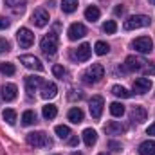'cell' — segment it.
Segmentation results:
<instances>
[{
    "label": "cell",
    "instance_id": "6da1fadb",
    "mask_svg": "<svg viewBox=\"0 0 155 155\" xmlns=\"http://www.w3.org/2000/svg\"><path fill=\"white\" fill-rule=\"evenodd\" d=\"M40 49L43 51L45 56H54L56 51H58V35L54 31L49 33V35H45L41 38V41H40Z\"/></svg>",
    "mask_w": 155,
    "mask_h": 155
},
{
    "label": "cell",
    "instance_id": "7a4b0ae2",
    "mask_svg": "<svg viewBox=\"0 0 155 155\" xmlns=\"http://www.w3.org/2000/svg\"><path fill=\"white\" fill-rule=\"evenodd\" d=\"M105 78V69H103V65H99V63H94L83 76V83H87V85H92V83H97V81H101Z\"/></svg>",
    "mask_w": 155,
    "mask_h": 155
},
{
    "label": "cell",
    "instance_id": "3957f363",
    "mask_svg": "<svg viewBox=\"0 0 155 155\" xmlns=\"http://www.w3.org/2000/svg\"><path fill=\"white\" fill-rule=\"evenodd\" d=\"M25 139H27V144H31L35 148H47L52 144V141L49 139V135L45 132H31V134H27Z\"/></svg>",
    "mask_w": 155,
    "mask_h": 155
},
{
    "label": "cell",
    "instance_id": "277c9868",
    "mask_svg": "<svg viewBox=\"0 0 155 155\" xmlns=\"http://www.w3.org/2000/svg\"><path fill=\"white\" fill-rule=\"evenodd\" d=\"M150 16H146V15H134V16H128L126 20H124V29L126 31H132V29H139V27H148L150 25Z\"/></svg>",
    "mask_w": 155,
    "mask_h": 155
},
{
    "label": "cell",
    "instance_id": "5b68a950",
    "mask_svg": "<svg viewBox=\"0 0 155 155\" xmlns=\"http://www.w3.org/2000/svg\"><path fill=\"white\" fill-rule=\"evenodd\" d=\"M103 107H105V99L101 96H92L90 103H88V108H90V116L94 119H99L103 114Z\"/></svg>",
    "mask_w": 155,
    "mask_h": 155
},
{
    "label": "cell",
    "instance_id": "8992f818",
    "mask_svg": "<svg viewBox=\"0 0 155 155\" xmlns=\"http://www.w3.org/2000/svg\"><path fill=\"white\" fill-rule=\"evenodd\" d=\"M90 54H92L90 45H88V43H81L76 51L71 52V58H72L74 61H87V60L90 58Z\"/></svg>",
    "mask_w": 155,
    "mask_h": 155
},
{
    "label": "cell",
    "instance_id": "52a82bcc",
    "mask_svg": "<svg viewBox=\"0 0 155 155\" xmlns=\"http://www.w3.org/2000/svg\"><path fill=\"white\" fill-rule=\"evenodd\" d=\"M16 40H18L20 47L27 49V47L33 45V41H35V35H33L27 27H22V29H18V33H16Z\"/></svg>",
    "mask_w": 155,
    "mask_h": 155
},
{
    "label": "cell",
    "instance_id": "ba28073f",
    "mask_svg": "<svg viewBox=\"0 0 155 155\" xmlns=\"http://www.w3.org/2000/svg\"><path fill=\"white\" fill-rule=\"evenodd\" d=\"M134 49L139 51V52H143V54L152 52V49H153V41H152L150 36H141V38L134 40Z\"/></svg>",
    "mask_w": 155,
    "mask_h": 155
},
{
    "label": "cell",
    "instance_id": "9c48e42d",
    "mask_svg": "<svg viewBox=\"0 0 155 155\" xmlns=\"http://www.w3.org/2000/svg\"><path fill=\"white\" fill-rule=\"evenodd\" d=\"M20 63H24V67H27V69H31V71H43V65H41V61H40L36 56H31V54H24V56H20Z\"/></svg>",
    "mask_w": 155,
    "mask_h": 155
},
{
    "label": "cell",
    "instance_id": "30bf717a",
    "mask_svg": "<svg viewBox=\"0 0 155 155\" xmlns=\"http://www.w3.org/2000/svg\"><path fill=\"white\" fill-rule=\"evenodd\" d=\"M144 63H146V61H144L143 58H139V56H128L126 61H124V69H126V71L139 72V71L144 69Z\"/></svg>",
    "mask_w": 155,
    "mask_h": 155
},
{
    "label": "cell",
    "instance_id": "8fae6325",
    "mask_svg": "<svg viewBox=\"0 0 155 155\" xmlns=\"http://www.w3.org/2000/svg\"><path fill=\"white\" fill-rule=\"evenodd\" d=\"M31 22L36 25V27H45L47 24H49V13L45 11V9H35V13H33V16H31Z\"/></svg>",
    "mask_w": 155,
    "mask_h": 155
},
{
    "label": "cell",
    "instance_id": "7c38bea8",
    "mask_svg": "<svg viewBox=\"0 0 155 155\" xmlns=\"http://www.w3.org/2000/svg\"><path fill=\"white\" fill-rule=\"evenodd\" d=\"M134 90L137 94H146L152 90V79L150 78H137L134 81Z\"/></svg>",
    "mask_w": 155,
    "mask_h": 155
},
{
    "label": "cell",
    "instance_id": "4fadbf2b",
    "mask_svg": "<svg viewBox=\"0 0 155 155\" xmlns=\"http://www.w3.org/2000/svg\"><path fill=\"white\" fill-rule=\"evenodd\" d=\"M67 35H69V40H79V38H83L85 35H87V27L83 25V24H72L71 27H69V31H67Z\"/></svg>",
    "mask_w": 155,
    "mask_h": 155
},
{
    "label": "cell",
    "instance_id": "5bb4252c",
    "mask_svg": "<svg viewBox=\"0 0 155 155\" xmlns=\"http://www.w3.org/2000/svg\"><path fill=\"white\" fill-rule=\"evenodd\" d=\"M40 85H43V79L41 78H35V76H27L25 78V92L29 97H33V94L36 92Z\"/></svg>",
    "mask_w": 155,
    "mask_h": 155
},
{
    "label": "cell",
    "instance_id": "9a60e30c",
    "mask_svg": "<svg viewBox=\"0 0 155 155\" xmlns=\"http://www.w3.org/2000/svg\"><path fill=\"white\" fill-rule=\"evenodd\" d=\"M58 94V87L54 83H43L41 85V97L43 99H52Z\"/></svg>",
    "mask_w": 155,
    "mask_h": 155
},
{
    "label": "cell",
    "instance_id": "2e32d148",
    "mask_svg": "<svg viewBox=\"0 0 155 155\" xmlns=\"http://www.w3.org/2000/svg\"><path fill=\"white\" fill-rule=\"evenodd\" d=\"M2 97H4V101H13V99L16 97V85L5 83V85L2 87Z\"/></svg>",
    "mask_w": 155,
    "mask_h": 155
},
{
    "label": "cell",
    "instance_id": "e0dca14e",
    "mask_svg": "<svg viewBox=\"0 0 155 155\" xmlns=\"http://www.w3.org/2000/svg\"><path fill=\"white\" fill-rule=\"evenodd\" d=\"M105 132H107L108 135H121V134L124 132V126H123L121 123H117V121H110V123L105 124Z\"/></svg>",
    "mask_w": 155,
    "mask_h": 155
},
{
    "label": "cell",
    "instance_id": "ac0fdd59",
    "mask_svg": "<svg viewBox=\"0 0 155 155\" xmlns=\"http://www.w3.org/2000/svg\"><path fill=\"white\" fill-rule=\"evenodd\" d=\"M146 117H148V112H146L144 107H134V110H132V121H135V123H144Z\"/></svg>",
    "mask_w": 155,
    "mask_h": 155
},
{
    "label": "cell",
    "instance_id": "d6986e66",
    "mask_svg": "<svg viewBox=\"0 0 155 155\" xmlns=\"http://www.w3.org/2000/svg\"><path fill=\"white\" fill-rule=\"evenodd\" d=\"M96 141H97V134H96V130H92V128H87V130H83V143L90 148V146H94L96 144Z\"/></svg>",
    "mask_w": 155,
    "mask_h": 155
},
{
    "label": "cell",
    "instance_id": "ffe728a7",
    "mask_svg": "<svg viewBox=\"0 0 155 155\" xmlns=\"http://www.w3.org/2000/svg\"><path fill=\"white\" fill-rule=\"evenodd\" d=\"M139 153L141 155H155V141L148 139L139 144Z\"/></svg>",
    "mask_w": 155,
    "mask_h": 155
},
{
    "label": "cell",
    "instance_id": "44dd1931",
    "mask_svg": "<svg viewBox=\"0 0 155 155\" xmlns=\"http://www.w3.org/2000/svg\"><path fill=\"white\" fill-rule=\"evenodd\" d=\"M5 2V5L9 7V9H13L15 13H22L24 9H25V4H27V0H4Z\"/></svg>",
    "mask_w": 155,
    "mask_h": 155
},
{
    "label": "cell",
    "instance_id": "7402d4cb",
    "mask_svg": "<svg viewBox=\"0 0 155 155\" xmlns=\"http://www.w3.org/2000/svg\"><path fill=\"white\" fill-rule=\"evenodd\" d=\"M67 117H69V121H71V123L78 124V123H81V121H83V110H81V108H78V107H72V108L69 110Z\"/></svg>",
    "mask_w": 155,
    "mask_h": 155
},
{
    "label": "cell",
    "instance_id": "603a6c76",
    "mask_svg": "<svg viewBox=\"0 0 155 155\" xmlns=\"http://www.w3.org/2000/svg\"><path fill=\"white\" fill-rule=\"evenodd\" d=\"M99 15H101V11H99L96 5H88V7L85 9V18H87L88 22H96V20H99Z\"/></svg>",
    "mask_w": 155,
    "mask_h": 155
},
{
    "label": "cell",
    "instance_id": "cb8c5ba5",
    "mask_svg": "<svg viewBox=\"0 0 155 155\" xmlns=\"http://www.w3.org/2000/svg\"><path fill=\"white\" fill-rule=\"evenodd\" d=\"M41 114H43V117L47 119V121H51V119H54L56 117V114H58V108L54 107V105H45L43 108H41Z\"/></svg>",
    "mask_w": 155,
    "mask_h": 155
},
{
    "label": "cell",
    "instance_id": "d4e9b609",
    "mask_svg": "<svg viewBox=\"0 0 155 155\" xmlns=\"http://www.w3.org/2000/svg\"><path fill=\"white\" fill-rule=\"evenodd\" d=\"M36 123V114L33 112V110H25L24 114H22V124L24 126H31V124H35Z\"/></svg>",
    "mask_w": 155,
    "mask_h": 155
},
{
    "label": "cell",
    "instance_id": "484cf974",
    "mask_svg": "<svg viewBox=\"0 0 155 155\" xmlns=\"http://www.w3.org/2000/svg\"><path fill=\"white\" fill-rule=\"evenodd\" d=\"M112 94L116 96V97H123V99H126V97H130L132 96V92H128L124 87H121V85H114L112 87Z\"/></svg>",
    "mask_w": 155,
    "mask_h": 155
},
{
    "label": "cell",
    "instance_id": "4316f807",
    "mask_svg": "<svg viewBox=\"0 0 155 155\" xmlns=\"http://www.w3.org/2000/svg\"><path fill=\"white\" fill-rule=\"evenodd\" d=\"M78 9V0H63L61 2V11L63 13H74Z\"/></svg>",
    "mask_w": 155,
    "mask_h": 155
},
{
    "label": "cell",
    "instance_id": "83f0119b",
    "mask_svg": "<svg viewBox=\"0 0 155 155\" xmlns=\"http://www.w3.org/2000/svg\"><path fill=\"white\" fill-rule=\"evenodd\" d=\"M2 117H4V121H5L7 124H15V123H16V112H15L13 108H5L4 114H2Z\"/></svg>",
    "mask_w": 155,
    "mask_h": 155
},
{
    "label": "cell",
    "instance_id": "f1b7e54d",
    "mask_svg": "<svg viewBox=\"0 0 155 155\" xmlns=\"http://www.w3.org/2000/svg\"><path fill=\"white\" fill-rule=\"evenodd\" d=\"M54 132H56V135H58L60 139H67V137L71 135V128L65 126V124H58V126L54 128Z\"/></svg>",
    "mask_w": 155,
    "mask_h": 155
},
{
    "label": "cell",
    "instance_id": "f546056e",
    "mask_svg": "<svg viewBox=\"0 0 155 155\" xmlns=\"http://www.w3.org/2000/svg\"><path fill=\"white\" fill-rule=\"evenodd\" d=\"M94 51H96L97 56H105V54L110 51V47H108V43H105V41H97L96 47H94Z\"/></svg>",
    "mask_w": 155,
    "mask_h": 155
},
{
    "label": "cell",
    "instance_id": "4dcf8cb0",
    "mask_svg": "<svg viewBox=\"0 0 155 155\" xmlns=\"http://www.w3.org/2000/svg\"><path fill=\"white\" fill-rule=\"evenodd\" d=\"M0 72L2 74H5V76H13L15 72H16V69H15V65L13 63H0Z\"/></svg>",
    "mask_w": 155,
    "mask_h": 155
},
{
    "label": "cell",
    "instance_id": "1f68e13d",
    "mask_svg": "<svg viewBox=\"0 0 155 155\" xmlns=\"http://www.w3.org/2000/svg\"><path fill=\"white\" fill-rule=\"evenodd\" d=\"M110 114L114 117H121L124 114V107H123L121 103H112V105H110Z\"/></svg>",
    "mask_w": 155,
    "mask_h": 155
},
{
    "label": "cell",
    "instance_id": "d6a6232c",
    "mask_svg": "<svg viewBox=\"0 0 155 155\" xmlns=\"http://www.w3.org/2000/svg\"><path fill=\"white\" fill-rule=\"evenodd\" d=\"M103 31H105L107 35H114L117 31V24L114 20H107V22L103 24Z\"/></svg>",
    "mask_w": 155,
    "mask_h": 155
},
{
    "label": "cell",
    "instance_id": "836d02e7",
    "mask_svg": "<svg viewBox=\"0 0 155 155\" xmlns=\"http://www.w3.org/2000/svg\"><path fill=\"white\" fill-rule=\"evenodd\" d=\"M52 74L56 78H61V79H63V78L67 76V71H65L61 65H54V67H52Z\"/></svg>",
    "mask_w": 155,
    "mask_h": 155
},
{
    "label": "cell",
    "instance_id": "e575fe53",
    "mask_svg": "<svg viewBox=\"0 0 155 155\" xmlns=\"http://www.w3.org/2000/svg\"><path fill=\"white\" fill-rule=\"evenodd\" d=\"M69 99H71V101H74V99H78V101L83 99V92H79V90H71V92H69Z\"/></svg>",
    "mask_w": 155,
    "mask_h": 155
},
{
    "label": "cell",
    "instance_id": "d590c367",
    "mask_svg": "<svg viewBox=\"0 0 155 155\" xmlns=\"http://www.w3.org/2000/svg\"><path fill=\"white\" fill-rule=\"evenodd\" d=\"M108 148H110L112 152H121V150H123V144L117 143V141H110V143H108Z\"/></svg>",
    "mask_w": 155,
    "mask_h": 155
},
{
    "label": "cell",
    "instance_id": "8d00e7d4",
    "mask_svg": "<svg viewBox=\"0 0 155 155\" xmlns=\"http://www.w3.org/2000/svg\"><path fill=\"white\" fill-rule=\"evenodd\" d=\"M7 51H9V41L0 38V52H7Z\"/></svg>",
    "mask_w": 155,
    "mask_h": 155
},
{
    "label": "cell",
    "instance_id": "74e56055",
    "mask_svg": "<svg viewBox=\"0 0 155 155\" xmlns=\"http://www.w3.org/2000/svg\"><path fill=\"white\" fill-rule=\"evenodd\" d=\"M9 24H11V22H9L7 18H0V29H7Z\"/></svg>",
    "mask_w": 155,
    "mask_h": 155
},
{
    "label": "cell",
    "instance_id": "f35d334b",
    "mask_svg": "<svg viewBox=\"0 0 155 155\" xmlns=\"http://www.w3.org/2000/svg\"><path fill=\"white\" fill-rule=\"evenodd\" d=\"M114 13H116V16H123L124 15V7L123 5H117L116 9H114Z\"/></svg>",
    "mask_w": 155,
    "mask_h": 155
},
{
    "label": "cell",
    "instance_id": "ab89813d",
    "mask_svg": "<svg viewBox=\"0 0 155 155\" xmlns=\"http://www.w3.org/2000/svg\"><path fill=\"white\" fill-rule=\"evenodd\" d=\"M78 143H79V139H78L76 135H74V137H71V139H69V144H71V146H78Z\"/></svg>",
    "mask_w": 155,
    "mask_h": 155
},
{
    "label": "cell",
    "instance_id": "60d3db41",
    "mask_svg": "<svg viewBox=\"0 0 155 155\" xmlns=\"http://www.w3.org/2000/svg\"><path fill=\"white\" fill-rule=\"evenodd\" d=\"M146 134H148V135H155V123H153V124H150V126H148Z\"/></svg>",
    "mask_w": 155,
    "mask_h": 155
},
{
    "label": "cell",
    "instance_id": "b9f144b4",
    "mask_svg": "<svg viewBox=\"0 0 155 155\" xmlns=\"http://www.w3.org/2000/svg\"><path fill=\"white\" fill-rule=\"evenodd\" d=\"M146 72H148V74H155V65H150V67L146 69Z\"/></svg>",
    "mask_w": 155,
    "mask_h": 155
},
{
    "label": "cell",
    "instance_id": "7bdbcfd3",
    "mask_svg": "<svg viewBox=\"0 0 155 155\" xmlns=\"http://www.w3.org/2000/svg\"><path fill=\"white\" fill-rule=\"evenodd\" d=\"M71 155H83V153H79V152H72Z\"/></svg>",
    "mask_w": 155,
    "mask_h": 155
},
{
    "label": "cell",
    "instance_id": "ee69618b",
    "mask_svg": "<svg viewBox=\"0 0 155 155\" xmlns=\"http://www.w3.org/2000/svg\"><path fill=\"white\" fill-rule=\"evenodd\" d=\"M150 4H152V5H155V0H150Z\"/></svg>",
    "mask_w": 155,
    "mask_h": 155
},
{
    "label": "cell",
    "instance_id": "f6af8a7d",
    "mask_svg": "<svg viewBox=\"0 0 155 155\" xmlns=\"http://www.w3.org/2000/svg\"><path fill=\"white\" fill-rule=\"evenodd\" d=\"M99 155H110V153H99Z\"/></svg>",
    "mask_w": 155,
    "mask_h": 155
}]
</instances>
